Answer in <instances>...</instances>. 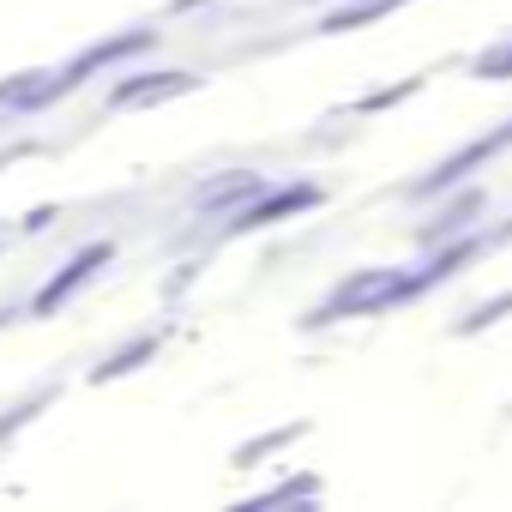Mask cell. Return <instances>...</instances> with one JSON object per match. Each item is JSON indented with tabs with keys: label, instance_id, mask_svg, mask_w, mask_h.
<instances>
[{
	"label": "cell",
	"instance_id": "obj_1",
	"mask_svg": "<svg viewBox=\"0 0 512 512\" xmlns=\"http://www.w3.org/2000/svg\"><path fill=\"white\" fill-rule=\"evenodd\" d=\"M482 73H512V55H500V61H482Z\"/></svg>",
	"mask_w": 512,
	"mask_h": 512
}]
</instances>
